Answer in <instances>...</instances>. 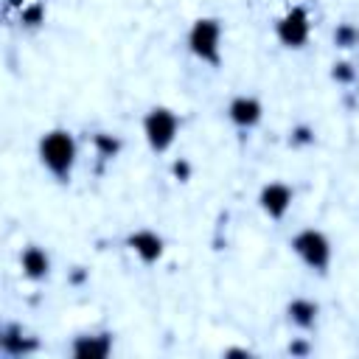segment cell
<instances>
[{
	"label": "cell",
	"instance_id": "cell-16",
	"mask_svg": "<svg viewBox=\"0 0 359 359\" xmlns=\"http://www.w3.org/2000/svg\"><path fill=\"white\" fill-rule=\"evenodd\" d=\"M331 79H334L337 84H353V81H356V70H353L351 62H334Z\"/></svg>",
	"mask_w": 359,
	"mask_h": 359
},
{
	"label": "cell",
	"instance_id": "cell-14",
	"mask_svg": "<svg viewBox=\"0 0 359 359\" xmlns=\"http://www.w3.org/2000/svg\"><path fill=\"white\" fill-rule=\"evenodd\" d=\"M334 45H337V48H342V50H348V48L359 45V28H356V25H351V22H339V25L334 28Z\"/></svg>",
	"mask_w": 359,
	"mask_h": 359
},
{
	"label": "cell",
	"instance_id": "cell-8",
	"mask_svg": "<svg viewBox=\"0 0 359 359\" xmlns=\"http://www.w3.org/2000/svg\"><path fill=\"white\" fill-rule=\"evenodd\" d=\"M227 118L233 126L238 129H252L261 123L264 118V107L255 95H236L230 104H227Z\"/></svg>",
	"mask_w": 359,
	"mask_h": 359
},
{
	"label": "cell",
	"instance_id": "cell-17",
	"mask_svg": "<svg viewBox=\"0 0 359 359\" xmlns=\"http://www.w3.org/2000/svg\"><path fill=\"white\" fill-rule=\"evenodd\" d=\"M289 143H292V146H311V143H314V129H311L309 123H297V126H292V132H289Z\"/></svg>",
	"mask_w": 359,
	"mask_h": 359
},
{
	"label": "cell",
	"instance_id": "cell-21",
	"mask_svg": "<svg viewBox=\"0 0 359 359\" xmlns=\"http://www.w3.org/2000/svg\"><path fill=\"white\" fill-rule=\"evenodd\" d=\"M224 356H250V351H244V348H230V351H224Z\"/></svg>",
	"mask_w": 359,
	"mask_h": 359
},
{
	"label": "cell",
	"instance_id": "cell-11",
	"mask_svg": "<svg viewBox=\"0 0 359 359\" xmlns=\"http://www.w3.org/2000/svg\"><path fill=\"white\" fill-rule=\"evenodd\" d=\"M20 269L28 280H45L50 275V258L39 244H28L20 252Z\"/></svg>",
	"mask_w": 359,
	"mask_h": 359
},
{
	"label": "cell",
	"instance_id": "cell-13",
	"mask_svg": "<svg viewBox=\"0 0 359 359\" xmlns=\"http://www.w3.org/2000/svg\"><path fill=\"white\" fill-rule=\"evenodd\" d=\"M93 146H95V154H98L101 160H112V157L121 154L123 140H121L118 135H109V132H95V135H93Z\"/></svg>",
	"mask_w": 359,
	"mask_h": 359
},
{
	"label": "cell",
	"instance_id": "cell-18",
	"mask_svg": "<svg viewBox=\"0 0 359 359\" xmlns=\"http://www.w3.org/2000/svg\"><path fill=\"white\" fill-rule=\"evenodd\" d=\"M191 171H194V168H191V163H188L185 157H177V160L171 163V174H174L177 182H188V180H191Z\"/></svg>",
	"mask_w": 359,
	"mask_h": 359
},
{
	"label": "cell",
	"instance_id": "cell-4",
	"mask_svg": "<svg viewBox=\"0 0 359 359\" xmlns=\"http://www.w3.org/2000/svg\"><path fill=\"white\" fill-rule=\"evenodd\" d=\"M177 132H180V118L174 109L168 107H151L143 118V135H146V143L154 154H163L171 149V143L177 140Z\"/></svg>",
	"mask_w": 359,
	"mask_h": 359
},
{
	"label": "cell",
	"instance_id": "cell-10",
	"mask_svg": "<svg viewBox=\"0 0 359 359\" xmlns=\"http://www.w3.org/2000/svg\"><path fill=\"white\" fill-rule=\"evenodd\" d=\"M112 351V334L98 331V334H79L70 345V353L79 359H104Z\"/></svg>",
	"mask_w": 359,
	"mask_h": 359
},
{
	"label": "cell",
	"instance_id": "cell-3",
	"mask_svg": "<svg viewBox=\"0 0 359 359\" xmlns=\"http://www.w3.org/2000/svg\"><path fill=\"white\" fill-rule=\"evenodd\" d=\"M188 50L196 59L219 67L222 65V22L216 17L194 20V25L188 31Z\"/></svg>",
	"mask_w": 359,
	"mask_h": 359
},
{
	"label": "cell",
	"instance_id": "cell-9",
	"mask_svg": "<svg viewBox=\"0 0 359 359\" xmlns=\"http://www.w3.org/2000/svg\"><path fill=\"white\" fill-rule=\"evenodd\" d=\"M36 348H39V342H36L34 337H25V334H22V325L6 323V325L0 328V351H3L6 356L20 359V356L34 353Z\"/></svg>",
	"mask_w": 359,
	"mask_h": 359
},
{
	"label": "cell",
	"instance_id": "cell-5",
	"mask_svg": "<svg viewBox=\"0 0 359 359\" xmlns=\"http://www.w3.org/2000/svg\"><path fill=\"white\" fill-rule=\"evenodd\" d=\"M275 36L283 48L289 50H300L309 36H311V17L306 6H292L278 22H275Z\"/></svg>",
	"mask_w": 359,
	"mask_h": 359
},
{
	"label": "cell",
	"instance_id": "cell-19",
	"mask_svg": "<svg viewBox=\"0 0 359 359\" xmlns=\"http://www.w3.org/2000/svg\"><path fill=\"white\" fill-rule=\"evenodd\" d=\"M289 353H292V356H309V353H311V345H309L306 339H292V342H289Z\"/></svg>",
	"mask_w": 359,
	"mask_h": 359
},
{
	"label": "cell",
	"instance_id": "cell-6",
	"mask_svg": "<svg viewBox=\"0 0 359 359\" xmlns=\"http://www.w3.org/2000/svg\"><path fill=\"white\" fill-rule=\"evenodd\" d=\"M126 247H129L146 266L157 264V261L163 258V252H165V241H163V236H157V233L149 230V227L132 230V233L126 236Z\"/></svg>",
	"mask_w": 359,
	"mask_h": 359
},
{
	"label": "cell",
	"instance_id": "cell-20",
	"mask_svg": "<svg viewBox=\"0 0 359 359\" xmlns=\"http://www.w3.org/2000/svg\"><path fill=\"white\" fill-rule=\"evenodd\" d=\"M73 286H81L84 280H87V269L84 266H73V272H70V278H67Z\"/></svg>",
	"mask_w": 359,
	"mask_h": 359
},
{
	"label": "cell",
	"instance_id": "cell-12",
	"mask_svg": "<svg viewBox=\"0 0 359 359\" xmlns=\"http://www.w3.org/2000/svg\"><path fill=\"white\" fill-rule=\"evenodd\" d=\"M317 314H320V306H317L314 300H309V297H294V300L286 306V317H289V323L297 325V328H303V331L314 328Z\"/></svg>",
	"mask_w": 359,
	"mask_h": 359
},
{
	"label": "cell",
	"instance_id": "cell-7",
	"mask_svg": "<svg viewBox=\"0 0 359 359\" xmlns=\"http://www.w3.org/2000/svg\"><path fill=\"white\" fill-rule=\"evenodd\" d=\"M292 199H294V191H292L286 182H266V185L261 188V194H258L261 210H264L269 219H275V222H280V219L286 216V210L292 208Z\"/></svg>",
	"mask_w": 359,
	"mask_h": 359
},
{
	"label": "cell",
	"instance_id": "cell-15",
	"mask_svg": "<svg viewBox=\"0 0 359 359\" xmlns=\"http://www.w3.org/2000/svg\"><path fill=\"white\" fill-rule=\"evenodd\" d=\"M20 22L25 28H39L45 22V6L42 3H25L20 8Z\"/></svg>",
	"mask_w": 359,
	"mask_h": 359
},
{
	"label": "cell",
	"instance_id": "cell-1",
	"mask_svg": "<svg viewBox=\"0 0 359 359\" xmlns=\"http://www.w3.org/2000/svg\"><path fill=\"white\" fill-rule=\"evenodd\" d=\"M39 160L42 165L59 180V182H70L73 177V165H76V154H79V146H76V137L70 129H48L42 137H39Z\"/></svg>",
	"mask_w": 359,
	"mask_h": 359
},
{
	"label": "cell",
	"instance_id": "cell-2",
	"mask_svg": "<svg viewBox=\"0 0 359 359\" xmlns=\"http://www.w3.org/2000/svg\"><path fill=\"white\" fill-rule=\"evenodd\" d=\"M289 247L294 250V255L317 275H325L328 266H331V241L323 230H314V227H306L300 233L292 236Z\"/></svg>",
	"mask_w": 359,
	"mask_h": 359
}]
</instances>
